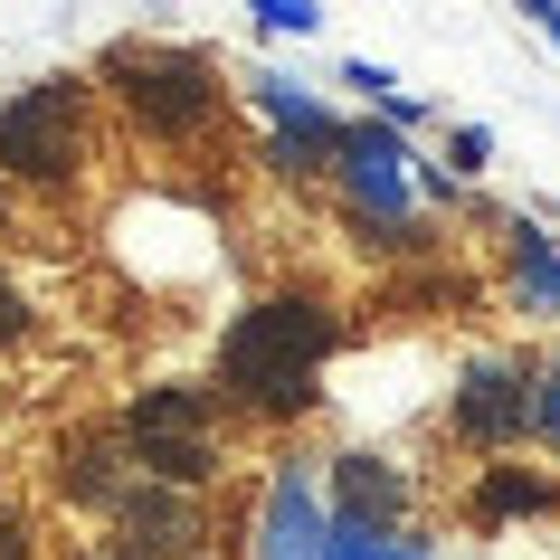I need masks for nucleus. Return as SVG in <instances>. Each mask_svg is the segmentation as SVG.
<instances>
[{
	"mask_svg": "<svg viewBox=\"0 0 560 560\" xmlns=\"http://www.w3.org/2000/svg\"><path fill=\"white\" fill-rule=\"evenodd\" d=\"M332 560H428L418 532H371V523H342L332 513Z\"/></svg>",
	"mask_w": 560,
	"mask_h": 560,
	"instance_id": "nucleus-13",
	"label": "nucleus"
},
{
	"mask_svg": "<svg viewBox=\"0 0 560 560\" xmlns=\"http://www.w3.org/2000/svg\"><path fill=\"white\" fill-rule=\"evenodd\" d=\"M446 152H456V180H466V172H485V152H494V133H485V124H456V143H446Z\"/></svg>",
	"mask_w": 560,
	"mask_h": 560,
	"instance_id": "nucleus-16",
	"label": "nucleus"
},
{
	"mask_svg": "<svg viewBox=\"0 0 560 560\" xmlns=\"http://www.w3.org/2000/svg\"><path fill=\"white\" fill-rule=\"evenodd\" d=\"M257 105L276 115V172H314V162H332L342 152V133L352 124H332V105L324 95H304V86H285V77H257Z\"/></svg>",
	"mask_w": 560,
	"mask_h": 560,
	"instance_id": "nucleus-7",
	"label": "nucleus"
},
{
	"mask_svg": "<svg viewBox=\"0 0 560 560\" xmlns=\"http://www.w3.org/2000/svg\"><path fill=\"white\" fill-rule=\"evenodd\" d=\"M532 20H541V38L560 48V0H532Z\"/></svg>",
	"mask_w": 560,
	"mask_h": 560,
	"instance_id": "nucleus-19",
	"label": "nucleus"
},
{
	"mask_svg": "<svg viewBox=\"0 0 560 560\" xmlns=\"http://www.w3.org/2000/svg\"><path fill=\"white\" fill-rule=\"evenodd\" d=\"M332 172H342V190H352L361 229H381V247H399V237H409L418 152L399 143L389 124H352V133H342V152H332Z\"/></svg>",
	"mask_w": 560,
	"mask_h": 560,
	"instance_id": "nucleus-4",
	"label": "nucleus"
},
{
	"mask_svg": "<svg viewBox=\"0 0 560 560\" xmlns=\"http://www.w3.org/2000/svg\"><path fill=\"white\" fill-rule=\"evenodd\" d=\"M0 560H30V523H20L10 503H0Z\"/></svg>",
	"mask_w": 560,
	"mask_h": 560,
	"instance_id": "nucleus-18",
	"label": "nucleus"
},
{
	"mask_svg": "<svg viewBox=\"0 0 560 560\" xmlns=\"http://www.w3.org/2000/svg\"><path fill=\"white\" fill-rule=\"evenodd\" d=\"M257 30L266 38H314V30H324V10H314V0H257Z\"/></svg>",
	"mask_w": 560,
	"mask_h": 560,
	"instance_id": "nucleus-14",
	"label": "nucleus"
},
{
	"mask_svg": "<svg viewBox=\"0 0 560 560\" xmlns=\"http://www.w3.org/2000/svg\"><path fill=\"white\" fill-rule=\"evenodd\" d=\"M0 229H10V190H0Z\"/></svg>",
	"mask_w": 560,
	"mask_h": 560,
	"instance_id": "nucleus-20",
	"label": "nucleus"
},
{
	"mask_svg": "<svg viewBox=\"0 0 560 560\" xmlns=\"http://www.w3.org/2000/svg\"><path fill=\"white\" fill-rule=\"evenodd\" d=\"M541 428V371H523V361H466V381H456V438L466 446H513Z\"/></svg>",
	"mask_w": 560,
	"mask_h": 560,
	"instance_id": "nucleus-6",
	"label": "nucleus"
},
{
	"mask_svg": "<svg viewBox=\"0 0 560 560\" xmlns=\"http://www.w3.org/2000/svg\"><path fill=\"white\" fill-rule=\"evenodd\" d=\"M133 446H124V428H67L58 438V494L86 503V513H115L124 494H133V466H124Z\"/></svg>",
	"mask_w": 560,
	"mask_h": 560,
	"instance_id": "nucleus-8",
	"label": "nucleus"
},
{
	"mask_svg": "<svg viewBox=\"0 0 560 560\" xmlns=\"http://www.w3.org/2000/svg\"><path fill=\"white\" fill-rule=\"evenodd\" d=\"M152 438H219V399L190 389V381L133 389V409H124V446H152Z\"/></svg>",
	"mask_w": 560,
	"mask_h": 560,
	"instance_id": "nucleus-10",
	"label": "nucleus"
},
{
	"mask_svg": "<svg viewBox=\"0 0 560 560\" xmlns=\"http://www.w3.org/2000/svg\"><path fill=\"white\" fill-rule=\"evenodd\" d=\"M541 438L560 446V361H551V371H541Z\"/></svg>",
	"mask_w": 560,
	"mask_h": 560,
	"instance_id": "nucleus-17",
	"label": "nucleus"
},
{
	"mask_svg": "<svg viewBox=\"0 0 560 560\" xmlns=\"http://www.w3.org/2000/svg\"><path fill=\"white\" fill-rule=\"evenodd\" d=\"M0 180H20V190L86 180V86L77 77H38L0 105Z\"/></svg>",
	"mask_w": 560,
	"mask_h": 560,
	"instance_id": "nucleus-3",
	"label": "nucleus"
},
{
	"mask_svg": "<svg viewBox=\"0 0 560 560\" xmlns=\"http://www.w3.org/2000/svg\"><path fill=\"white\" fill-rule=\"evenodd\" d=\"M105 77H115L124 115L143 124V133H162V143H190V133L219 124V67H209L200 48L124 38V48H105Z\"/></svg>",
	"mask_w": 560,
	"mask_h": 560,
	"instance_id": "nucleus-2",
	"label": "nucleus"
},
{
	"mask_svg": "<svg viewBox=\"0 0 560 560\" xmlns=\"http://www.w3.org/2000/svg\"><path fill=\"white\" fill-rule=\"evenodd\" d=\"M513 295L523 314H560V237H541L532 219L513 229Z\"/></svg>",
	"mask_w": 560,
	"mask_h": 560,
	"instance_id": "nucleus-11",
	"label": "nucleus"
},
{
	"mask_svg": "<svg viewBox=\"0 0 560 560\" xmlns=\"http://www.w3.org/2000/svg\"><path fill=\"white\" fill-rule=\"evenodd\" d=\"M541 503H551V485H541V475L494 466V475H485V494H475V523H503V513H541Z\"/></svg>",
	"mask_w": 560,
	"mask_h": 560,
	"instance_id": "nucleus-12",
	"label": "nucleus"
},
{
	"mask_svg": "<svg viewBox=\"0 0 560 560\" xmlns=\"http://www.w3.org/2000/svg\"><path fill=\"white\" fill-rule=\"evenodd\" d=\"M257 560H332V485L314 456H285L257 503Z\"/></svg>",
	"mask_w": 560,
	"mask_h": 560,
	"instance_id": "nucleus-5",
	"label": "nucleus"
},
{
	"mask_svg": "<svg viewBox=\"0 0 560 560\" xmlns=\"http://www.w3.org/2000/svg\"><path fill=\"white\" fill-rule=\"evenodd\" d=\"M324 485H332V513H342V523L399 532V513H409V475L389 466V456H371V446L332 456V466H324Z\"/></svg>",
	"mask_w": 560,
	"mask_h": 560,
	"instance_id": "nucleus-9",
	"label": "nucleus"
},
{
	"mask_svg": "<svg viewBox=\"0 0 560 560\" xmlns=\"http://www.w3.org/2000/svg\"><path fill=\"white\" fill-rule=\"evenodd\" d=\"M30 332H38L30 295H20V285H10V276H0V352H20V342H30Z\"/></svg>",
	"mask_w": 560,
	"mask_h": 560,
	"instance_id": "nucleus-15",
	"label": "nucleus"
},
{
	"mask_svg": "<svg viewBox=\"0 0 560 560\" xmlns=\"http://www.w3.org/2000/svg\"><path fill=\"white\" fill-rule=\"evenodd\" d=\"M77 560H115V551H77Z\"/></svg>",
	"mask_w": 560,
	"mask_h": 560,
	"instance_id": "nucleus-21",
	"label": "nucleus"
},
{
	"mask_svg": "<svg viewBox=\"0 0 560 560\" xmlns=\"http://www.w3.org/2000/svg\"><path fill=\"white\" fill-rule=\"evenodd\" d=\"M324 361H332V304L266 295V304H247L229 324V342H219V399L247 409V418H304Z\"/></svg>",
	"mask_w": 560,
	"mask_h": 560,
	"instance_id": "nucleus-1",
	"label": "nucleus"
}]
</instances>
